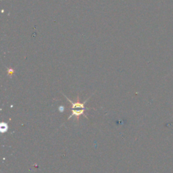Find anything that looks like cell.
Here are the masks:
<instances>
[{
	"instance_id": "cell-3",
	"label": "cell",
	"mask_w": 173,
	"mask_h": 173,
	"mask_svg": "<svg viewBox=\"0 0 173 173\" xmlns=\"http://www.w3.org/2000/svg\"><path fill=\"white\" fill-rule=\"evenodd\" d=\"M8 124L6 123H5V125H4V127H1V131H2V133L6 132L8 131Z\"/></svg>"
},
{
	"instance_id": "cell-4",
	"label": "cell",
	"mask_w": 173,
	"mask_h": 173,
	"mask_svg": "<svg viewBox=\"0 0 173 173\" xmlns=\"http://www.w3.org/2000/svg\"><path fill=\"white\" fill-rule=\"evenodd\" d=\"M9 74H10H10H12V71H11L9 72Z\"/></svg>"
},
{
	"instance_id": "cell-1",
	"label": "cell",
	"mask_w": 173,
	"mask_h": 173,
	"mask_svg": "<svg viewBox=\"0 0 173 173\" xmlns=\"http://www.w3.org/2000/svg\"><path fill=\"white\" fill-rule=\"evenodd\" d=\"M64 96L66 97L67 99H68V101L70 102L71 104H72V106H71V108H72V110H76L77 108H80V109H86V110H87L88 108L87 107H85V103L86 102H87L89 99H90V97L92 96H92H91L89 97H88L87 99H86V100L83 102V103H81L80 102V100H79V96H78L77 97V100H76V102H72L70 99H68L66 96H65V95H64Z\"/></svg>"
},
{
	"instance_id": "cell-2",
	"label": "cell",
	"mask_w": 173,
	"mask_h": 173,
	"mask_svg": "<svg viewBox=\"0 0 173 173\" xmlns=\"http://www.w3.org/2000/svg\"><path fill=\"white\" fill-rule=\"evenodd\" d=\"M85 110H86V109H81V110H72V114L70 115V116H69L68 118V120L71 119L72 117H73V116H75L76 120H77V121H79V120L80 116H81V115H83L85 118H87V116H86V115L85 114Z\"/></svg>"
}]
</instances>
